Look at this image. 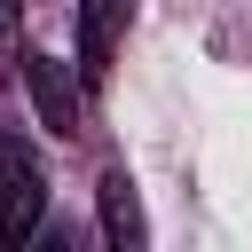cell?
Returning a JSON list of instances; mask_svg holds the SVG:
<instances>
[{"label": "cell", "instance_id": "obj_1", "mask_svg": "<svg viewBox=\"0 0 252 252\" xmlns=\"http://www.w3.org/2000/svg\"><path fill=\"white\" fill-rule=\"evenodd\" d=\"M39 213H47V173H39V158H32L16 134H0V244H24V236L39 228Z\"/></svg>", "mask_w": 252, "mask_h": 252}, {"label": "cell", "instance_id": "obj_2", "mask_svg": "<svg viewBox=\"0 0 252 252\" xmlns=\"http://www.w3.org/2000/svg\"><path fill=\"white\" fill-rule=\"evenodd\" d=\"M126 24H134V0H79V87L87 94L110 87V63H118Z\"/></svg>", "mask_w": 252, "mask_h": 252}, {"label": "cell", "instance_id": "obj_3", "mask_svg": "<svg viewBox=\"0 0 252 252\" xmlns=\"http://www.w3.org/2000/svg\"><path fill=\"white\" fill-rule=\"evenodd\" d=\"M16 63H24V87H32L39 118H47L55 134H79V87L63 79V63H55V55H16Z\"/></svg>", "mask_w": 252, "mask_h": 252}, {"label": "cell", "instance_id": "obj_4", "mask_svg": "<svg viewBox=\"0 0 252 252\" xmlns=\"http://www.w3.org/2000/svg\"><path fill=\"white\" fill-rule=\"evenodd\" d=\"M102 236L110 244H142V205L126 173H102Z\"/></svg>", "mask_w": 252, "mask_h": 252}, {"label": "cell", "instance_id": "obj_5", "mask_svg": "<svg viewBox=\"0 0 252 252\" xmlns=\"http://www.w3.org/2000/svg\"><path fill=\"white\" fill-rule=\"evenodd\" d=\"M24 55V0H0V63Z\"/></svg>", "mask_w": 252, "mask_h": 252}]
</instances>
